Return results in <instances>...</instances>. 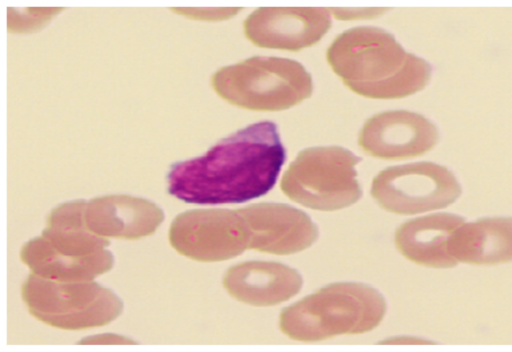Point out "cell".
<instances>
[{"mask_svg":"<svg viewBox=\"0 0 512 352\" xmlns=\"http://www.w3.org/2000/svg\"><path fill=\"white\" fill-rule=\"evenodd\" d=\"M361 158L340 146L302 150L284 172L280 188L292 201L317 211H336L362 196L356 166Z\"/></svg>","mask_w":512,"mask_h":352,"instance_id":"5b68a950","label":"cell"},{"mask_svg":"<svg viewBox=\"0 0 512 352\" xmlns=\"http://www.w3.org/2000/svg\"><path fill=\"white\" fill-rule=\"evenodd\" d=\"M331 25L323 8H259L245 20L244 31L258 47L299 51L319 42Z\"/></svg>","mask_w":512,"mask_h":352,"instance_id":"ba28073f","label":"cell"},{"mask_svg":"<svg viewBox=\"0 0 512 352\" xmlns=\"http://www.w3.org/2000/svg\"><path fill=\"white\" fill-rule=\"evenodd\" d=\"M249 230V249L290 255L309 248L318 228L303 211L283 203H257L240 209Z\"/></svg>","mask_w":512,"mask_h":352,"instance_id":"9c48e42d","label":"cell"},{"mask_svg":"<svg viewBox=\"0 0 512 352\" xmlns=\"http://www.w3.org/2000/svg\"><path fill=\"white\" fill-rule=\"evenodd\" d=\"M439 138L437 126L425 116L408 110H390L364 123L358 144L373 157L403 160L426 154Z\"/></svg>","mask_w":512,"mask_h":352,"instance_id":"52a82bcc","label":"cell"},{"mask_svg":"<svg viewBox=\"0 0 512 352\" xmlns=\"http://www.w3.org/2000/svg\"><path fill=\"white\" fill-rule=\"evenodd\" d=\"M326 59L343 83L371 99H400L423 90L432 67L407 52L388 31L371 26L348 29L330 44Z\"/></svg>","mask_w":512,"mask_h":352,"instance_id":"7a4b0ae2","label":"cell"},{"mask_svg":"<svg viewBox=\"0 0 512 352\" xmlns=\"http://www.w3.org/2000/svg\"><path fill=\"white\" fill-rule=\"evenodd\" d=\"M383 343L420 344V343H431V342L423 340V339L415 338V337L404 336V337H397V338L394 337V338L386 339L385 341H383Z\"/></svg>","mask_w":512,"mask_h":352,"instance_id":"5bb4252c","label":"cell"},{"mask_svg":"<svg viewBox=\"0 0 512 352\" xmlns=\"http://www.w3.org/2000/svg\"><path fill=\"white\" fill-rule=\"evenodd\" d=\"M386 310L385 298L372 286L337 282L284 308L279 328L296 341H322L369 332L382 322Z\"/></svg>","mask_w":512,"mask_h":352,"instance_id":"3957f363","label":"cell"},{"mask_svg":"<svg viewBox=\"0 0 512 352\" xmlns=\"http://www.w3.org/2000/svg\"><path fill=\"white\" fill-rule=\"evenodd\" d=\"M462 194L455 174L434 162L388 167L372 181L371 195L386 211L415 215L445 208Z\"/></svg>","mask_w":512,"mask_h":352,"instance_id":"8992f818","label":"cell"},{"mask_svg":"<svg viewBox=\"0 0 512 352\" xmlns=\"http://www.w3.org/2000/svg\"><path fill=\"white\" fill-rule=\"evenodd\" d=\"M331 17L338 20L372 19L383 15L385 8H329Z\"/></svg>","mask_w":512,"mask_h":352,"instance_id":"4fadbf2b","label":"cell"},{"mask_svg":"<svg viewBox=\"0 0 512 352\" xmlns=\"http://www.w3.org/2000/svg\"><path fill=\"white\" fill-rule=\"evenodd\" d=\"M465 222L460 215L441 212L410 219L401 224L394 236L396 248L418 265L448 269L458 264L448 251L455 230Z\"/></svg>","mask_w":512,"mask_h":352,"instance_id":"8fae6325","label":"cell"},{"mask_svg":"<svg viewBox=\"0 0 512 352\" xmlns=\"http://www.w3.org/2000/svg\"><path fill=\"white\" fill-rule=\"evenodd\" d=\"M448 251L458 262L472 265L512 262V216L465 221L451 236Z\"/></svg>","mask_w":512,"mask_h":352,"instance_id":"7c38bea8","label":"cell"},{"mask_svg":"<svg viewBox=\"0 0 512 352\" xmlns=\"http://www.w3.org/2000/svg\"><path fill=\"white\" fill-rule=\"evenodd\" d=\"M215 85L232 104L252 111H282L309 98L313 81L298 61L254 56L221 70Z\"/></svg>","mask_w":512,"mask_h":352,"instance_id":"277c9868","label":"cell"},{"mask_svg":"<svg viewBox=\"0 0 512 352\" xmlns=\"http://www.w3.org/2000/svg\"><path fill=\"white\" fill-rule=\"evenodd\" d=\"M224 286L240 302L256 307L275 306L299 293L303 285L300 273L283 263L247 261L231 267Z\"/></svg>","mask_w":512,"mask_h":352,"instance_id":"30bf717a","label":"cell"},{"mask_svg":"<svg viewBox=\"0 0 512 352\" xmlns=\"http://www.w3.org/2000/svg\"><path fill=\"white\" fill-rule=\"evenodd\" d=\"M285 158L277 125L256 122L221 139L202 156L172 163L167 192L190 204L244 203L274 187Z\"/></svg>","mask_w":512,"mask_h":352,"instance_id":"6da1fadb","label":"cell"}]
</instances>
